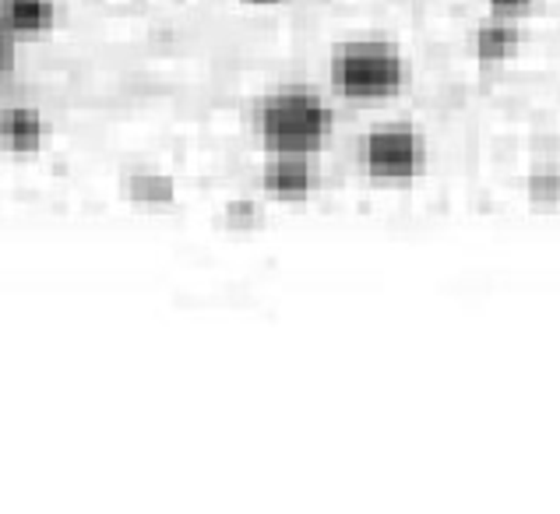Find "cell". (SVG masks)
<instances>
[{
  "label": "cell",
  "instance_id": "cell-1",
  "mask_svg": "<svg viewBox=\"0 0 560 514\" xmlns=\"http://www.w3.org/2000/svg\"><path fill=\"white\" fill-rule=\"evenodd\" d=\"M335 127L331 106L307 85H285L254 106V131L268 152H317Z\"/></svg>",
  "mask_w": 560,
  "mask_h": 514
},
{
  "label": "cell",
  "instance_id": "cell-2",
  "mask_svg": "<svg viewBox=\"0 0 560 514\" xmlns=\"http://www.w3.org/2000/svg\"><path fill=\"white\" fill-rule=\"evenodd\" d=\"M409 78L406 57L384 39H357L342 43L331 54V85L349 100L374 103V100H392L402 92Z\"/></svg>",
  "mask_w": 560,
  "mask_h": 514
},
{
  "label": "cell",
  "instance_id": "cell-3",
  "mask_svg": "<svg viewBox=\"0 0 560 514\" xmlns=\"http://www.w3.org/2000/svg\"><path fill=\"white\" fill-rule=\"evenodd\" d=\"M360 163L363 170L384 184H406L427 166V141L409 124L374 127L360 141Z\"/></svg>",
  "mask_w": 560,
  "mask_h": 514
},
{
  "label": "cell",
  "instance_id": "cell-4",
  "mask_svg": "<svg viewBox=\"0 0 560 514\" xmlns=\"http://www.w3.org/2000/svg\"><path fill=\"white\" fill-rule=\"evenodd\" d=\"M261 184L271 198L282 201H303L317 184V173L311 163V152H271Z\"/></svg>",
  "mask_w": 560,
  "mask_h": 514
},
{
  "label": "cell",
  "instance_id": "cell-5",
  "mask_svg": "<svg viewBox=\"0 0 560 514\" xmlns=\"http://www.w3.org/2000/svg\"><path fill=\"white\" fill-rule=\"evenodd\" d=\"M518 46H522V28L515 19L490 14V19L472 32V54L479 63H504L518 54Z\"/></svg>",
  "mask_w": 560,
  "mask_h": 514
},
{
  "label": "cell",
  "instance_id": "cell-6",
  "mask_svg": "<svg viewBox=\"0 0 560 514\" xmlns=\"http://www.w3.org/2000/svg\"><path fill=\"white\" fill-rule=\"evenodd\" d=\"M46 138V120L36 106H4L0 109V144L11 152H36Z\"/></svg>",
  "mask_w": 560,
  "mask_h": 514
},
{
  "label": "cell",
  "instance_id": "cell-7",
  "mask_svg": "<svg viewBox=\"0 0 560 514\" xmlns=\"http://www.w3.org/2000/svg\"><path fill=\"white\" fill-rule=\"evenodd\" d=\"M0 22L14 36H39V32L54 28L57 4L54 0H0Z\"/></svg>",
  "mask_w": 560,
  "mask_h": 514
},
{
  "label": "cell",
  "instance_id": "cell-8",
  "mask_svg": "<svg viewBox=\"0 0 560 514\" xmlns=\"http://www.w3.org/2000/svg\"><path fill=\"white\" fill-rule=\"evenodd\" d=\"M124 195L127 201L145 205V208H166L177 201V184L173 176L159 173V170H127L124 173Z\"/></svg>",
  "mask_w": 560,
  "mask_h": 514
},
{
  "label": "cell",
  "instance_id": "cell-9",
  "mask_svg": "<svg viewBox=\"0 0 560 514\" xmlns=\"http://www.w3.org/2000/svg\"><path fill=\"white\" fill-rule=\"evenodd\" d=\"M525 198L533 208H557L560 205V166L557 163H539L525 176Z\"/></svg>",
  "mask_w": 560,
  "mask_h": 514
},
{
  "label": "cell",
  "instance_id": "cell-10",
  "mask_svg": "<svg viewBox=\"0 0 560 514\" xmlns=\"http://www.w3.org/2000/svg\"><path fill=\"white\" fill-rule=\"evenodd\" d=\"M261 205H254L247 198H236V201H226V208H222V222L233 230H254V226H261Z\"/></svg>",
  "mask_w": 560,
  "mask_h": 514
},
{
  "label": "cell",
  "instance_id": "cell-11",
  "mask_svg": "<svg viewBox=\"0 0 560 514\" xmlns=\"http://www.w3.org/2000/svg\"><path fill=\"white\" fill-rule=\"evenodd\" d=\"M536 0H487V8L490 14H498V19H522V14H529L533 11Z\"/></svg>",
  "mask_w": 560,
  "mask_h": 514
},
{
  "label": "cell",
  "instance_id": "cell-12",
  "mask_svg": "<svg viewBox=\"0 0 560 514\" xmlns=\"http://www.w3.org/2000/svg\"><path fill=\"white\" fill-rule=\"evenodd\" d=\"M14 63V32L0 22V74H8Z\"/></svg>",
  "mask_w": 560,
  "mask_h": 514
},
{
  "label": "cell",
  "instance_id": "cell-13",
  "mask_svg": "<svg viewBox=\"0 0 560 514\" xmlns=\"http://www.w3.org/2000/svg\"><path fill=\"white\" fill-rule=\"evenodd\" d=\"M261 4H265V0H261Z\"/></svg>",
  "mask_w": 560,
  "mask_h": 514
}]
</instances>
